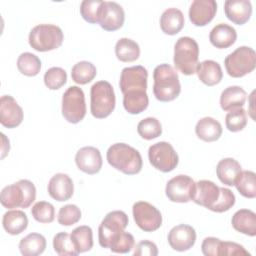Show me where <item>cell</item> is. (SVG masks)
Listing matches in <instances>:
<instances>
[{
	"instance_id": "6da1fadb",
	"label": "cell",
	"mask_w": 256,
	"mask_h": 256,
	"mask_svg": "<svg viewBox=\"0 0 256 256\" xmlns=\"http://www.w3.org/2000/svg\"><path fill=\"white\" fill-rule=\"evenodd\" d=\"M148 71L141 65L125 67L120 75L119 86L123 93V106L129 114H140L149 104L147 90Z\"/></svg>"
},
{
	"instance_id": "7a4b0ae2",
	"label": "cell",
	"mask_w": 256,
	"mask_h": 256,
	"mask_svg": "<svg viewBox=\"0 0 256 256\" xmlns=\"http://www.w3.org/2000/svg\"><path fill=\"white\" fill-rule=\"evenodd\" d=\"M235 200V195L230 189L218 187L209 180H200L195 182L191 201L213 212L222 213L232 208Z\"/></svg>"
},
{
	"instance_id": "3957f363",
	"label": "cell",
	"mask_w": 256,
	"mask_h": 256,
	"mask_svg": "<svg viewBox=\"0 0 256 256\" xmlns=\"http://www.w3.org/2000/svg\"><path fill=\"white\" fill-rule=\"evenodd\" d=\"M106 158L113 168L126 175L138 174L143 165L139 151L125 143L111 145L107 150Z\"/></svg>"
},
{
	"instance_id": "277c9868",
	"label": "cell",
	"mask_w": 256,
	"mask_h": 256,
	"mask_svg": "<svg viewBox=\"0 0 256 256\" xmlns=\"http://www.w3.org/2000/svg\"><path fill=\"white\" fill-rule=\"evenodd\" d=\"M153 93L157 100L169 102L176 99L181 92L179 76L169 64H160L153 71Z\"/></svg>"
},
{
	"instance_id": "5b68a950",
	"label": "cell",
	"mask_w": 256,
	"mask_h": 256,
	"mask_svg": "<svg viewBox=\"0 0 256 256\" xmlns=\"http://www.w3.org/2000/svg\"><path fill=\"white\" fill-rule=\"evenodd\" d=\"M35 198L36 188L34 184L27 179H21L2 189L0 202L2 206L7 209H25L35 201Z\"/></svg>"
},
{
	"instance_id": "8992f818",
	"label": "cell",
	"mask_w": 256,
	"mask_h": 256,
	"mask_svg": "<svg viewBox=\"0 0 256 256\" xmlns=\"http://www.w3.org/2000/svg\"><path fill=\"white\" fill-rule=\"evenodd\" d=\"M199 58L198 43L191 37H180L174 45L173 62L178 71L184 75L196 73Z\"/></svg>"
},
{
	"instance_id": "52a82bcc",
	"label": "cell",
	"mask_w": 256,
	"mask_h": 256,
	"mask_svg": "<svg viewBox=\"0 0 256 256\" xmlns=\"http://www.w3.org/2000/svg\"><path fill=\"white\" fill-rule=\"evenodd\" d=\"M116 104L115 93L108 81L94 83L90 90V111L93 117L103 119L108 117L114 110Z\"/></svg>"
},
{
	"instance_id": "ba28073f",
	"label": "cell",
	"mask_w": 256,
	"mask_h": 256,
	"mask_svg": "<svg viewBox=\"0 0 256 256\" xmlns=\"http://www.w3.org/2000/svg\"><path fill=\"white\" fill-rule=\"evenodd\" d=\"M64 40L60 27L53 24L36 25L29 33V45L36 51L47 52L59 48Z\"/></svg>"
},
{
	"instance_id": "9c48e42d",
	"label": "cell",
	"mask_w": 256,
	"mask_h": 256,
	"mask_svg": "<svg viewBox=\"0 0 256 256\" xmlns=\"http://www.w3.org/2000/svg\"><path fill=\"white\" fill-rule=\"evenodd\" d=\"M225 68L229 76L240 78L251 73L256 67V53L248 46H241L226 56Z\"/></svg>"
},
{
	"instance_id": "30bf717a",
	"label": "cell",
	"mask_w": 256,
	"mask_h": 256,
	"mask_svg": "<svg viewBox=\"0 0 256 256\" xmlns=\"http://www.w3.org/2000/svg\"><path fill=\"white\" fill-rule=\"evenodd\" d=\"M128 225V216L121 210L111 211L102 220L98 228L99 244L109 248L110 244L125 230Z\"/></svg>"
},
{
	"instance_id": "8fae6325",
	"label": "cell",
	"mask_w": 256,
	"mask_h": 256,
	"mask_svg": "<svg viewBox=\"0 0 256 256\" xmlns=\"http://www.w3.org/2000/svg\"><path fill=\"white\" fill-rule=\"evenodd\" d=\"M62 115L72 124L79 123L86 115V102L83 90L78 86H70L62 97Z\"/></svg>"
},
{
	"instance_id": "7c38bea8",
	"label": "cell",
	"mask_w": 256,
	"mask_h": 256,
	"mask_svg": "<svg viewBox=\"0 0 256 256\" xmlns=\"http://www.w3.org/2000/svg\"><path fill=\"white\" fill-rule=\"evenodd\" d=\"M148 158L154 168L164 173L174 170L179 162L178 154L173 146L165 141L151 145L148 149Z\"/></svg>"
},
{
	"instance_id": "4fadbf2b",
	"label": "cell",
	"mask_w": 256,
	"mask_h": 256,
	"mask_svg": "<svg viewBox=\"0 0 256 256\" xmlns=\"http://www.w3.org/2000/svg\"><path fill=\"white\" fill-rule=\"evenodd\" d=\"M133 218L136 225L145 232H153L162 225V215L152 204L138 201L132 207Z\"/></svg>"
},
{
	"instance_id": "5bb4252c",
	"label": "cell",
	"mask_w": 256,
	"mask_h": 256,
	"mask_svg": "<svg viewBox=\"0 0 256 256\" xmlns=\"http://www.w3.org/2000/svg\"><path fill=\"white\" fill-rule=\"evenodd\" d=\"M195 182L187 175H177L170 179L165 188L167 198L172 202L187 203L192 200Z\"/></svg>"
},
{
	"instance_id": "9a60e30c",
	"label": "cell",
	"mask_w": 256,
	"mask_h": 256,
	"mask_svg": "<svg viewBox=\"0 0 256 256\" xmlns=\"http://www.w3.org/2000/svg\"><path fill=\"white\" fill-rule=\"evenodd\" d=\"M125 21L123 8L116 2L103 1L99 12V25L106 31H116L120 29Z\"/></svg>"
},
{
	"instance_id": "2e32d148",
	"label": "cell",
	"mask_w": 256,
	"mask_h": 256,
	"mask_svg": "<svg viewBox=\"0 0 256 256\" xmlns=\"http://www.w3.org/2000/svg\"><path fill=\"white\" fill-rule=\"evenodd\" d=\"M23 109L10 95H3L0 98V123L8 128H16L23 121Z\"/></svg>"
},
{
	"instance_id": "e0dca14e",
	"label": "cell",
	"mask_w": 256,
	"mask_h": 256,
	"mask_svg": "<svg viewBox=\"0 0 256 256\" xmlns=\"http://www.w3.org/2000/svg\"><path fill=\"white\" fill-rule=\"evenodd\" d=\"M167 240L173 250L179 252L187 251L196 242V231L190 225L179 224L169 231Z\"/></svg>"
},
{
	"instance_id": "ac0fdd59",
	"label": "cell",
	"mask_w": 256,
	"mask_h": 256,
	"mask_svg": "<svg viewBox=\"0 0 256 256\" xmlns=\"http://www.w3.org/2000/svg\"><path fill=\"white\" fill-rule=\"evenodd\" d=\"M75 163L82 172L93 175L102 168V156L96 147L85 146L80 148L75 155Z\"/></svg>"
},
{
	"instance_id": "d6986e66",
	"label": "cell",
	"mask_w": 256,
	"mask_h": 256,
	"mask_svg": "<svg viewBox=\"0 0 256 256\" xmlns=\"http://www.w3.org/2000/svg\"><path fill=\"white\" fill-rule=\"evenodd\" d=\"M217 11L215 0H194L189 8V19L195 26L202 27L210 23Z\"/></svg>"
},
{
	"instance_id": "ffe728a7",
	"label": "cell",
	"mask_w": 256,
	"mask_h": 256,
	"mask_svg": "<svg viewBox=\"0 0 256 256\" xmlns=\"http://www.w3.org/2000/svg\"><path fill=\"white\" fill-rule=\"evenodd\" d=\"M48 194L54 200L59 202L69 200L74 192L72 179L64 173H57L48 182Z\"/></svg>"
},
{
	"instance_id": "44dd1931",
	"label": "cell",
	"mask_w": 256,
	"mask_h": 256,
	"mask_svg": "<svg viewBox=\"0 0 256 256\" xmlns=\"http://www.w3.org/2000/svg\"><path fill=\"white\" fill-rule=\"evenodd\" d=\"M226 17L234 24L243 25L251 17L252 5L249 0H227L224 3Z\"/></svg>"
},
{
	"instance_id": "7402d4cb",
	"label": "cell",
	"mask_w": 256,
	"mask_h": 256,
	"mask_svg": "<svg viewBox=\"0 0 256 256\" xmlns=\"http://www.w3.org/2000/svg\"><path fill=\"white\" fill-rule=\"evenodd\" d=\"M237 39L236 30L225 23L217 24L212 28L209 34L211 44L219 49H226L232 46Z\"/></svg>"
},
{
	"instance_id": "603a6c76",
	"label": "cell",
	"mask_w": 256,
	"mask_h": 256,
	"mask_svg": "<svg viewBox=\"0 0 256 256\" xmlns=\"http://www.w3.org/2000/svg\"><path fill=\"white\" fill-rule=\"evenodd\" d=\"M196 73L199 80L207 86H214L220 83L223 77L220 64L214 60H204L198 63Z\"/></svg>"
},
{
	"instance_id": "cb8c5ba5",
	"label": "cell",
	"mask_w": 256,
	"mask_h": 256,
	"mask_svg": "<svg viewBox=\"0 0 256 256\" xmlns=\"http://www.w3.org/2000/svg\"><path fill=\"white\" fill-rule=\"evenodd\" d=\"M233 228L245 235H256V214L249 209H240L234 213L231 220Z\"/></svg>"
},
{
	"instance_id": "d4e9b609",
	"label": "cell",
	"mask_w": 256,
	"mask_h": 256,
	"mask_svg": "<svg viewBox=\"0 0 256 256\" xmlns=\"http://www.w3.org/2000/svg\"><path fill=\"white\" fill-rule=\"evenodd\" d=\"M184 15L177 8L166 9L160 17L161 30L167 35H175L184 27Z\"/></svg>"
},
{
	"instance_id": "484cf974",
	"label": "cell",
	"mask_w": 256,
	"mask_h": 256,
	"mask_svg": "<svg viewBox=\"0 0 256 256\" xmlns=\"http://www.w3.org/2000/svg\"><path fill=\"white\" fill-rule=\"evenodd\" d=\"M195 132L199 139L205 142H213L221 137L222 126L216 119L212 117H204L197 122Z\"/></svg>"
},
{
	"instance_id": "4316f807",
	"label": "cell",
	"mask_w": 256,
	"mask_h": 256,
	"mask_svg": "<svg viewBox=\"0 0 256 256\" xmlns=\"http://www.w3.org/2000/svg\"><path fill=\"white\" fill-rule=\"evenodd\" d=\"M2 225L8 234L18 235L26 230L28 217L21 210H9L3 215Z\"/></svg>"
},
{
	"instance_id": "83f0119b",
	"label": "cell",
	"mask_w": 256,
	"mask_h": 256,
	"mask_svg": "<svg viewBox=\"0 0 256 256\" xmlns=\"http://www.w3.org/2000/svg\"><path fill=\"white\" fill-rule=\"evenodd\" d=\"M240 172L241 165L233 158H224L220 160L216 167L218 179L227 186H234L235 180Z\"/></svg>"
},
{
	"instance_id": "f1b7e54d",
	"label": "cell",
	"mask_w": 256,
	"mask_h": 256,
	"mask_svg": "<svg viewBox=\"0 0 256 256\" xmlns=\"http://www.w3.org/2000/svg\"><path fill=\"white\" fill-rule=\"evenodd\" d=\"M246 92L240 86H229L224 89L220 96V106L224 111L242 107L246 101Z\"/></svg>"
},
{
	"instance_id": "f546056e",
	"label": "cell",
	"mask_w": 256,
	"mask_h": 256,
	"mask_svg": "<svg viewBox=\"0 0 256 256\" xmlns=\"http://www.w3.org/2000/svg\"><path fill=\"white\" fill-rule=\"evenodd\" d=\"M46 239L39 233H30L19 242V250L24 256H37L44 252Z\"/></svg>"
},
{
	"instance_id": "4dcf8cb0",
	"label": "cell",
	"mask_w": 256,
	"mask_h": 256,
	"mask_svg": "<svg viewBox=\"0 0 256 256\" xmlns=\"http://www.w3.org/2000/svg\"><path fill=\"white\" fill-rule=\"evenodd\" d=\"M115 55L122 62H133L140 56V47L132 39L121 38L116 42Z\"/></svg>"
},
{
	"instance_id": "1f68e13d",
	"label": "cell",
	"mask_w": 256,
	"mask_h": 256,
	"mask_svg": "<svg viewBox=\"0 0 256 256\" xmlns=\"http://www.w3.org/2000/svg\"><path fill=\"white\" fill-rule=\"evenodd\" d=\"M234 186L245 198L253 199L256 197V175L253 171L244 170L237 176Z\"/></svg>"
},
{
	"instance_id": "d6a6232c",
	"label": "cell",
	"mask_w": 256,
	"mask_h": 256,
	"mask_svg": "<svg viewBox=\"0 0 256 256\" xmlns=\"http://www.w3.org/2000/svg\"><path fill=\"white\" fill-rule=\"evenodd\" d=\"M71 239L79 253L90 251L93 247V232L87 225L75 228L71 234Z\"/></svg>"
},
{
	"instance_id": "836d02e7",
	"label": "cell",
	"mask_w": 256,
	"mask_h": 256,
	"mask_svg": "<svg viewBox=\"0 0 256 256\" xmlns=\"http://www.w3.org/2000/svg\"><path fill=\"white\" fill-rule=\"evenodd\" d=\"M97 74L94 64L88 61H80L76 63L71 70L72 80L80 85H85L91 82Z\"/></svg>"
},
{
	"instance_id": "e575fe53",
	"label": "cell",
	"mask_w": 256,
	"mask_h": 256,
	"mask_svg": "<svg viewBox=\"0 0 256 256\" xmlns=\"http://www.w3.org/2000/svg\"><path fill=\"white\" fill-rule=\"evenodd\" d=\"M17 68L21 74L33 77L40 72L41 61L35 54L24 52L17 59Z\"/></svg>"
},
{
	"instance_id": "d590c367",
	"label": "cell",
	"mask_w": 256,
	"mask_h": 256,
	"mask_svg": "<svg viewBox=\"0 0 256 256\" xmlns=\"http://www.w3.org/2000/svg\"><path fill=\"white\" fill-rule=\"evenodd\" d=\"M53 248L60 256H76L79 254L71 236L67 232H59L54 236Z\"/></svg>"
},
{
	"instance_id": "8d00e7d4",
	"label": "cell",
	"mask_w": 256,
	"mask_h": 256,
	"mask_svg": "<svg viewBox=\"0 0 256 256\" xmlns=\"http://www.w3.org/2000/svg\"><path fill=\"white\" fill-rule=\"evenodd\" d=\"M137 132L143 139L152 140L162 134V126L158 119L147 117L138 123Z\"/></svg>"
},
{
	"instance_id": "74e56055",
	"label": "cell",
	"mask_w": 256,
	"mask_h": 256,
	"mask_svg": "<svg viewBox=\"0 0 256 256\" xmlns=\"http://www.w3.org/2000/svg\"><path fill=\"white\" fill-rule=\"evenodd\" d=\"M226 128L231 132H238L247 125V114L242 107L229 110L225 117Z\"/></svg>"
},
{
	"instance_id": "f35d334b",
	"label": "cell",
	"mask_w": 256,
	"mask_h": 256,
	"mask_svg": "<svg viewBox=\"0 0 256 256\" xmlns=\"http://www.w3.org/2000/svg\"><path fill=\"white\" fill-rule=\"evenodd\" d=\"M67 82V73L60 67H51L44 74V83L50 90H57Z\"/></svg>"
},
{
	"instance_id": "ab89813d",
	"label": "cell",
	"mask_w": 256,
	"mask_h": 256,
	"mask_svg": "<svg viewBox=\"0 0 256 256\" xmlns=\"http://www.w3.org/2000/svg\"><path fill=\"white\" fill-rule=\"evenodd\" d=\"M31 214L33 218L40 223H51L55 218V209L49 202L38 201L33 205Z\"/></svg>"
},
{
	"instance_id": "60d3db41",
	"label": "cell",
	"mask_w": 256,
	"mask_h": 256,
	"mask_svg": "<svg viewBox=\"0 0 256 256\" xmlns=\"http://www.w3.org/2000/svg\"><path fill=\"white\" fill-rule=\"evenodd\" d=\"M103 1L101 0H84L80 4V14L82 18L91 24H96L99 21L100 7Z\"/></svg>"
},
{
	"instance_id": "b9f144b4",
	"label": "cell",
	"mask_w": 256,
	"mask_h": 256,
	"mask_svg": "<svg viewBox=\"0 0 256 256\" xmlns=\"http://www.w3.org/2000/svg\"><path fill=\"white\" fill-rule=\"evenodd\" d=\"M81 219V210L74 204H67L59 209L57 221L62 226H71Z\"/></svg>"
},
{
	"instance_id": "7bdbcfd3",
	"label": "cell",
	"mask_w": 256,
	"mask_h": 256,
	"mask_svg": "<svg viewBox=\"0 0 256 256\" xmlns=\"http://www.w3.org/2000/svg\"><path fill=\"white\" fill-rule=\"evenodd\" d=\"M135 246V239L132 234L125 230L110 244L109 249L114 253H128Z\"/></svg>"
},
{
	"instance_id": "ee69618b",
	"label": "cell",
	"mask_w": 256,
	"mask_h": 256,
	"mask_svg": "<svg viewBox=\"0 0 256 256\" xmlns=\"http://www.w3.org/2000/svg\"><path fill=\"white\" fill-rule=\"evenodd\" d=\"M245 255L250 256V253L240 244L230 241H221L218 250V256H234Z\"/></svg>"
},
{
	"instance_id": "f6af8a7d",
	"label": "cell",
	"mask_w": 256,
	"mask_h": 256,
	"mask_svg": "<svg viewBox=\"0 0 256 256\" xmlns=\"http://www.w3.org/2000/svg\"><path fill=\"white\" fill-rule=\"evenodd\" d=\"M134 256H156L158 248L155 243L149 240H142L134 246Z\"/></svg>"
},
{
	"instance_id": "bcb514c9",
	"label": "cell",
	"mask_w": 256,
	"mask_h": 256,
	"mask_svg": "<svg viewBox=\"0 0 256 256\" xmlns=\"http://www.w3.org/2000/svg\"><path fill=\"white\" fill-rule=\"evenodd\" d=\"M221 240L216 237H206L201 244V251L205 256H218Z\"/></svg>"
},
{
	"instance_id": "7dc6e473",
	"label": "cell",
	"mask_w": 256,
	"mask_h": 256,
	"mask_svg": "<svg viewBox=\"0 0 256 256\" xmlns=\"http://www.w3.org/2000/svg\"><path fill=\"white\" fill-rule=\"evenodd\" d=\"M1 138H2V146H1V159L5 158V156L8 154L9 149H10V144H9V139L6 138L5 134L1 133Z\"/></svg>"
}]
</instances>
